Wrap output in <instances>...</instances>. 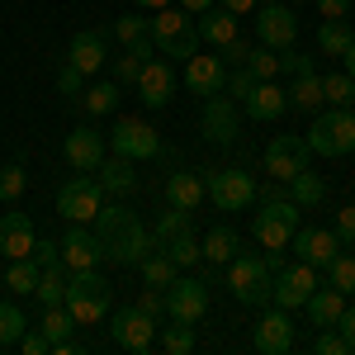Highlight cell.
Returning a JSON list of instances; mask_svg holds the SVG:
<instances>
[{
    "label": "cell",
    "mask_w": 355,
    "mask_h": 355,
    "mask_svg": "<svg viewBox=\"0 0 355 355\" xmlns=\"http://www.w3.org/2000/svg\"><path fill=\"white\" fill-rule=\"evenodd\" d=\"M95 237L105 246V261L114 266H137L147 251H152V232L142 227L133 209H123V204H105L100 214H95Z\"/></svg>",
    "instance_id": "6da1fadb"
},
{
    "label": "cell",
    "mask_w": 355,
    "mask_h": 355,
    "mask_svg": "<svg viewBox=\"0 0 355 355\" xmlns=\"http://www.w3.org/2000/svg\"><path fill=\"white\" fill-rule=\"evenodd\" d=\"M67 313L76 318V322H100V318H110V303H114V289L110 279L95 270H67Z\"/></svg>",
    "instance_id": "7a4b0ae2"
},
{
    "label": "cell",
    "mask_w": 355,
    "mask_h": 355,
    "mask_svg": "<svg viewBox=\"0 0 355 355\" xmlns=\"http://www.w3.org/2000/svg\"><path fill=\"white\" fill-rule=\"evenodd\" d=\"M270 270H266V256H246L237 251L232 261H227V289H232V299L246 303V308H266L270 303Z\"/></svg>",
    "instance_id": "3957f363"
},
{
    "label": "cell",
    "mask_w": 355,
    "mask_h": 355,
    "mask_svg": "<svg viewBox=\"0 0 355 355\" xmlns=\"http://www.w3.org/2000/svg\"><path fill=\"white\" fill-rule=\"evenodd\" d=\"M152 43H157V53H166V57H180V62H190L194 53H199V28L190 24V15L185 10H157L152 15Z\"/></svg>",
    "instance_id": "277c9868"
},
{
    "label": "cell",
    "mask_w": 355,
    "mask_h": 355,
    "mask_svg": "<svg viewBox=\"0 0 355 355\" xmlns=\"http://www.w3.org/2000/svg\"><path fill=\"white\" fill-rule=\"evenodd\" d=\"M308 152H318V157H346V152H355V114L351 110L318 114L313 128H308Z\"/></svg>",
    "instance_id": "5b68a950"
},
{
    "label": "cell",
    "mask_w": 355,
    "mask_h": 355,
    "mask_svg": "<svg viewBox=\"0 0 355 355\" xmlns=\"http://www.w3.org/2000/svg\"><path fill=\"white\" fill-rule=\"evenodd\" d=\"M100 209H105V185H100L90 171H76V175L57 190V214L67 223H95Z\"/></svg>",
    "instance_id": "8992f818"
},
{
    "label": "cell",
    "mask_w": 355,
    "mask_h": 355,
    "mask_svg": "<svg viewBox=\"0 0 355 355\" xmlns=\"http://www.w3.org/2000/svg\"><path fill=\"white\" fill-rule=\"evenodd\" d=\"M204 194H209V204L237 214V209H251L256 204V180H251V171H242V166H223V171H209L204 175Z\"/></svg>",
    "instance_id": "52a82bcc"
},
{
    "label": "cell",
    "mask_w": 355,
    "mask_h": 355,
    "mask_svg": "<svg viewBox=\"0 0 355 355\" xmlns=\"http://www.w3.org/2000/svg\"><path fill=\"white\" fill-rule=\"evenodd\" d=\"M256 38H261L266 48H275V53L294 48V43H299V15H294L289 5L266 0V5H261V15H256Z\"/></svg>",
    "instance_id": "ba28073f"
},
{
    "label": "cell",
    "mask_w": 355,
    "mask_h": 355,
    "mask_svg": "<svg viewBox=\"0 0 355 355\" xmlns=\"http://www.w3.org/2000/svg\"><path fill=\"white\" fill-rule=\"evenodd\" d=\"M209 313V289H204V279H194V275H175L171 284H166V318H175V322H199Z\"/></svg>",
    "instance_id": "9c48e42d"
},
{
    "label": "cell",
    "mask_w": 355,
    "mask_h": 355,
    "mask_svg": "<svg viewBox=\"0 0 355 355\" xmlns=\"http://www.w3.org/2000/svg\"><path fill=\"white\" fill-rule=\"evenodd\" d=\"M199 128H204V137L209 142H218V147H227V142H237V128H242V110H237V100L232 95H209L204 100V114H199Z\"/></svg>",
    "instance_id": "30bf717a"
},
{
    "label": "cell",
    "mask_w": 355,
    "mask_h": 355,
    "mask_svg": "<svg viewBox=\"0 0 355 355\" xmlns=\"http://www.w3.org/2000/svg\"><path fill=\"white\" fill-rule=\"evenodd\" d=\"M162 152V137L152 123L142 119H119L114 123V157H128V162H152Z\"/></svg>",
    "instance_id": "8fae6325"
},
{
    "label": "cell",
    "mask_w": 355,
    "mask_h": 355,
    "mask_svg": "<svg viewBox=\"0 0 355 355\" xmlns=\"http://www.w3.org/2000/svg\"><path fill=\"white\" fill-rule=\"evenodd\" d=\"M114 341L133 355H147L152 341H157V318H147L142 308H114Z\"/></svg>",
    "instance_id": "7c38bea8"
},
{
    "label": "cell",
    "mask_w": 355,
    "mask_h": 355,
    "mask_svg": "<svg viewBox=\"0 0 355 355\" xmlns=\"http://www.w3.org/2000/svg\"><path fill=\"white\" fill-rule=\"evenodd\" d=\"M57 246H62V266L67 270H95L105 261V246L95 237V227H85V223H71L67 237H57Z\"/></svg>",
    "instance_id": "4fadbf2b"
},
{
    "label": "cell",
    "mask_w": 355,
    "mask_h": 355,
    "mask_svg": "<svg viewBox=\"0 0 355 355\" xmlns=\"http://www.w3.org/2000/svg\"><path fill=\"white\" fill-rule=\"evenodd\" d=\"M313 289H318V266L299 261V266H284V270L275 275V284H270V303H279V308H303Z\"/></svg>",
    "instance_id": "5bb4252c"
},
{
    "label": "cell",
    "mask_w": 355,
    "mask_h": 355,
    "mask_svg": "<svg viewBox=\"0 0 355 355\" xmlns=\"http://www.w3.org/2000/svg\"><path fill=\"white\" fill-rule=\"evenodd\" d=\"M308 157H313V152H308V137L279 133L270 147H266V171H270L275 180H294L303 166H308Z\"/></svg>",
    "instance_id": "9a60e30c"
},
{
    "label": "cell",
    "mask_w": 355,
    "mask_h": 355,
    "mask_svg": "<svg viewBox=\"0 0 355 355\" xmlns=\"http://www.w3.org/2000/svg\"><path fill=\"white\" fill-rule=\"evenodd\" d=\"M251 341H256V351H261V355H289V351H294V318H289V308L275 303L270 313L256 322Z\"/></svg>",
    "instance_id": "2e32d148"
},
{
    "label": "cell",
    "mask_w": 355,
    "mask_h": 355,
    "mask_svg": "<svg viewBox=\"0 0 355 355\" xmlns=\"http://www.w3.org/2000/svg\"><path fill=\"white\" fill-rule=\"evenodd\" d=\"M137 95H142V105H147V110H166V105H171V95H175V71H171V62H166V57L142 62Z\"/></svg>",
    "instance_id": "e0dca14e"
},
{
    "label": "cell",
    "mask_w": 355,
    "mask_h": 355,
    "mask_svg": "<svg viewBox=\"0 0 355 355\" xmlns=\"http://www.w3.org/2000/svg\"><path fill=\"white\" fill-rule=\"evenodd\" d=\"M289 246L299 251V261L318 266V270H327L331 261H336V251H341V237H336L331 227H303V232L289 237Z\"/></svg>",
    "instance_id": "ac0fdd59"
},
{
    "label": "cell",
    "mask_w": 355,
    "mask_h": 355,
    "mask_svg": "<svg viewBox=\"0 0 355 355\" xmlns=\"http://www.w3.org/2000/svg\"><path fill=\"white\" fill-rule=\"evenodd\" d=\"M33 242H38V232H33V218H28V214H19V209L0 214V256H5V261L33 256Z\"/></svg>",
    "instance_id": "d6986e66"
},
{
    "label": "cell",
    "mask_w": 355,
    "mask_h": 355,
    "mask_svg": "<svg viewBox=\"0 0 355 355\" xmlns=\"http://www.w3.org/2000/svg\"><path fill=\"white\" fill-rule=\"evenodd\" d=\"M105 57H110V33H105V28H81V33L71 38V48H67V62H71L81 76L100 71Z\"/></svg>",
    "instance_id": "ffe728a7"
},
{
    "label": "cell",
    "mask_w": 355,
    "mask_h": 355,
    "mask_svg": "<svg viewBox=\"0 0 355 355\" xmlns=\"http://www.w3.org/2000/svg\"><path fill=\"white\" fill-rule=\"evenodd\" d=\"M223 81H227V62H223L218 53H194L190 67H185V85H190L194 95H218Z\"/></svg>",
    "instance_id": "44dd1931"
},
{
    "label": "cell",
    "mask_w": 355,
    "mask_h": 355,
    "mask_svg": "<svg viewBox=\"0 0 355 355\" xmlns=\"http://www.w3.org/2000/svg\"><path fill=\"white\" fill-rule=\"evenodd\" d=\"M62 152H67V162L76 171H95L105 162V133L100 128H71L67 142H62Z\"/></svg>",
    "instance_id": "7402d4cb"
},
{
    "label": "cell",
    "mask_w": 355,
    "mask_h": 355,
    "mask_svg": "<svg viewBox=\"0 0 355 355\" xmlns=\"http://www.w3.org/2000/svg\"><path fill=\"white\" fill-rule=\"evenodd\" d=\"M242 105H246V119H256V123H275L279 114L289 110V95H284L275 81H256V90L246 95Z\"/></svg>",
    "instance_id": "603a6c76"
},
{
    "label": "cell",
    "mask_w": 355,
    "mask_h": 355,
    "mask_svg": "<svg viewBox=\"0 0 355 355\" xmlns=\"http://www.w3.org/2000/svg\"><path fill=\"white\" fill-rule=\"evenodd\" d=\"M166 204L194 214V209L204 204V175H194V171H171V175H166Z\"/></svg>",
    "instance_id": "cb8c5ba5"
},
{
    "label": "cell",
    "mask_w": 355,
    "mask_h": 355,
    "mask_svg": "<svg viewBox=\"0 0 355 355\" xmlns=\"http://www.w3.org/2000/svg\"><path fill=\"white\" fill-rule=\"evenodd\" d=\"M341 308H346V294H341V289H313V294H308V303H303L308 322H313L318 331H322V327H336Z\"/></svg>",
    "instance_id": "d4e9b609"
},
{
    "label": "cell",
    "mask_w": 355,
    "mask_h": 355,
    "mask_svg": "<svg viewBox=\"0 0 355 355\" xmlns=\"http://www.w3.org/2000/svg\"><path fill=\"white\" fill-rule=\"evenodd\" d=\"M95 180L105 185V194H133L137 190V171L128 157H114V162L95 166Z\"/></svg>",
    "instance_id": "484cf974"
},
{
    "label": "cell",
    "mask_w": 355,
    "mask_h": 355,
    "mask_svg": "<svg viewBox=\"0 0 355 355\" xmlns=\"http://www.w3.org/2000/svg\"><path fill=\"white\" fill-rule=\"evenodd\" d=\"M194 28H199V38H209V43H218V48H227V43L237 38V15L218 5V10H204Z\"/></svg>",
    "instance_id": "4316f807"
},
{
    "label": "cell",
    "mask_w": 355,
    "mask_h": 355,
    "mask_svg": "<svg viewBox=\"0 0 355 355\" xmlns=\"http://www.w3.org/2000/svg\"><path fill=\"white\" fill-rule=\"evenodd\" d=\"M81 105L90 119H105V114L119 110V81H95V85H85L81 90Z\"/></svg>",
    "instance_id": "83f0119b"
},
{
    "label": "cell",
    "mask_w": 355,
    "mask_h": 355,
    "mask_svg": "<svg viewBox=\"0 0 355 355\" xmlns=\"http://www.w3.org/2000/svg\"><path fill=\"white\" fill-rule=\"evenodd\" d=\"M199 246H204V261H214V266H227V261L242 251V237H237L232 227H214V232H209V237H204Z\"/></svg>",
    "instance_id": "f1b7e54d"
},
{
    "label": "cell",
    "mask_w": 355,
    "mask_h": 355,
    "mask_svg": "<svg viewBox=\"0 0 355 355\" xmlns=\"http://www.w3.org/2000/svg\"><path fill=\"white\" fill-rule=\"evenodd\" d=\"M38 331L48 336V341H71V331H76V318L67 313V303H48L43 308V318H38Z\"/></svg>",
    "instance_id": "f546056e"
},
{
    "label": "cell",
    "mask_w": 355,
    "mask_h": 355,
    "mask_svg": "<svg viewBox=\"0 0 355 355\" xmlns=\"http://www.w3.org/2000/svg\"><path fill=\"white\" fill-rule=\"evenodd\" d=\"M289 199L303 204V209H313V204H322V199H327V180H322V175H313V171L303 166L299 175L289 180Z\"/></svg>",
    "instance_id": "4dcf8cb0"
},
{
    "label": "cell",
    "mask_w": 355,
    "mask_h": 355,
    "mask_svg": "<svg viewBox=\"0 0 355 355\" xmlns=\"http://www.w3.org/2000/svg\"><path fill=\"white\" fill-rule=\"evenodd\" d=\"M284 95H289V105H294V110H303V114H318L322 105H327V100H322V81H318V76H294V85H289Z\"/></svg>",
    "instance_id": "1f68e13d"
},
{
    "label": "cell",
    "mask_w": 355,
    "mask_h": 355,
    "mask_svg": "<svg viewBox=\"0 0 355 355\" xmlns=\"http://www.w3.org/2000/svg\"><path fill=\"white\" fill-rule=\"evenodd\" d=\"M137 266H142V279H147L152 289H166V284H171V279L180 275V266H175V261H171L166 251H147V256H142Z\"/></svg>",
    "instance_id": "d6a6232c"
},
{
    "label": "cell",
    "mask_w": 355,
    "mask_h": 355,
    "mask_svg": "<svg viewBox=\"0 0 355 355\" xmlns=\"http://www.w3.org/2000/svg\"><path fill=\"white\" fill-rule=\"evenodd\" d=\"M351 43H355V28L346 24V19H322V28H318V48H322V53L341 57Z\"/></svg>",
    "instance_id": "836d02e7"
},
{
    "label": "cell",
    "mask_w": 355,
    "mask_h": 355,
    "mask_svg": "<svg viewBox=\"0 0 355 355\" xmlns=\"http://www.w3.org/2000/svg\"><path fill=\"white\" fill-rule=\"evenodd\" d=\"M33 294H38L43 308H48V303H62V299H67V266H43V270H38V284H33Z\"/></svg>",
    "instance_id": "e575fe53"
},
{
    "label": "cell",
    "mask_w": 355,
    "mask_h": 355,
    "mask_svg": "<svg viewBox=\"0 0 355 355\" xmlns=\"http://www.w3.org/2000/svg\"><path fill=\"white\" fill-rule=\"evenodd\" d=\"M157 246H162L180 270H190L194 261H204V246L194 242V227H190V232H180V237H171V242H157Z\"/></svg>",
    "instance_id": "d590c367"
},
{
    "label": "cell",
    "mask_w": 355,
    "mask_h": 355,
    "mask_svg": "<svg viewBox=\"0 0 355 355\" xmlns=\"http://www.w3.org/2000/svg\"><path fill=\"white\" fill-rule=\"evenodd\" d=\"M38 261L33 256H19V261H10V270H5V284H10V294H33V284H38Z\"/></svg>",
    "instance_id": "8d00e7d4"
},
{
    "label": "cell",
    "mask_w": 355,
    "mask_h": 355,
    "mask_svg": "<svg viewBox=\"0 0 355 355\" xmlns=\"http://www.w3.org/2000/svg\"><path fill=\"white\" fill-rule=\"evenodd\" d=\"M190 227H194V214L166 204V214L157 218V227H152V242H171V237H180V232H190Z\"/></svg>",
    "instance_id": "74e56055"
},
{
    "label": "cell",
    "mask_w": 355,
    "mask_h": 355,
    "mask_svg": "<svg viewBox=\"0 0 355 355\" xmlns=\"http://www.w3.org/2000/svg\"><path fill=\"white\" fill-rule=\"evenodd\" d=\"M322 100H327L331 110H351V105H355V81L346 76V71L327 76V81H322Z\"/></svg>",
    "instance_id": "f35d334b"
},
{
    "label": "cell",
    "mask_w": 355,
    "mask_h": 355,
    "mask_svg": "<svg viewBox=\"0 0 355 355\" xmlns=\"http://www.w3.org/2000/svg\"><path fill=\"white\" fill-rule=\"evenodd\" d=\"M114 38H119L123 48H133L142 38H152V19H147V15H123V19H114Z\"/></svg>",
    "instance_id": "ab89813d"
},
{
    "label": "cell",
    "mask_w": 355,
    "mask_h": 355,
    "mask_svg": "<svg viewBox=\"0 0 355 355\" xmlns=\"http://www.w3.org/2000/svg\"><path fill=\"white\" fill-rule=\"evenodd\" d=\"M28 331V318L19 303H0V346H10V341H19Z\"/></svg>",
    "instance_id": "60d3db41"
},
{
    "label": "cell",
    "mask_w": 355,
    "mask_h": 355,
    "mask_svg": "<svg viewBox=\"0 0 355 355\" xmlns=\"http://www.w3.org/2000/svg\"><path fill=\"white\" fill-rule=\"evenodd\" d=\"M24 185H28V171H24V162L0 166V204H15V199L24 194Z\"/></svg>",
    "instance_id": "b9f144b4"
},
{
    "label": "cell",
    "mask_w": 355,
    "mask_h": 355,
    "mask_svg": "<svg viewBox=\"0 0 355 355\" xmlns=\"http://www.w3.org/2000/svg\"><path fill=\"white\" fill-rule=\"evenodd\" d=\"M157 341H162L171 355H190L194 351V322H175V318H171V327H166Z\"/></svg>",
    "instance_id": "7bdbcfd3"
},
{
    "label": "cell",
    "mask_w": 355,
    "mask_h": 355,
    "mask_svg": "<svg viewBox=\"0 0 355 355\" xmlns=\"http://www.w3.org/2000/svg\"><path fill=\"white\" fill-rule=\"evenodd\" d=\"M246 67H251V76H256V81H275V76H279V53L261 43V48H251Z\"/></svg>",
    "instance_id": "ee69618b"
},
{
    "label": "cell",
    "mask_w": 355,
    "mask_h": 355,
    "mask_svg": "<svg viewBox=\"0 0 355 355\" xmlns=\"http://www.w3.org/2000/svg\"><path fill=\"white\" fill-rule=\"evenodd\" d=\"M327 275H331V289H341L346 299H355V256H341V251H336V261L327 266Z\"/></svg>",
    "instance_id": "f6af8a7d"
},
{
    "label": "cell",
    "mask_w": 355,
    "mask_h": 355,
    "mask_svg": "<svg viewBox=\"0 0 355 355\" xmlns=\"http://www.w3.org/2000/svg\"><path fill=\"white\" fill-rule=\"evenodd\" d=\"M256 90V76H251V67H227V81H223V95H232L237 105H242L246 95Z\"/></svg>",
    "instance_id": "bcb514c9"
},
{
    "label": "cell",
    "mask_w": 355,
    "mask_h": 355,
    "mask_svg": "<svg viewBox=\"0 0 355 355\" xmlns=\"http://www.w3.org/2000/svg\"><path fill=\"white\" fill-rule=\"evenodd\" d=\"M57 90H62V100H81V90H85V76L67 62L62 71H57Z\"/></svg>",
    "instance_id": "7dc6e473"
},
{
    "label": "cell",
    "mask_w": 355,
    "mask_h": 355,
    "mask_svg": "<svg viewBox=\"0 0 355 355\" xmlns=\"http://www.w3.org/2000/svg\"><path fill=\"white\" fill-rule=\"evenodd\" d=\"M279 71H284V76H313V57L284 48V53H279Z\"/></svg>",
    "instance_id": "c3c4849f"
},
{
    "label": "cell",
    "mask_w": 355,
    "mask_h": 355,
    "mask_svg": "<svg viewBox=\"0 0 355 355\" xmlns=\"http://www.w3.org/2000/svg\"><path fill=\"white\" fill-rule=\"evenodd\" d=\"M137 76H142V57L123 53L119 62H114V81H119V85H137Z\"/></svg>",
    "instance_id": "681fc988"
},
{
    "label": "cell",
    "mask_w": 355,
    "mask_h": 355,
    "mask_svg": "<svg viewBox=\"0 0 355 355\" xmlns=\"http://www.w3.org/2000/svg\"><path fill=\"white\" fill-rule=\"evenodd\" d=\"M313 355H351V346L341 341V331H331V327H322V336L313 341Z\"/></svg>",
    "instance_id": "f907efd6"
},
{
    "label": "cell",
    "mask_w": 355,
    "mask_h": 355,
    "mask_svg": "<svg viewBox=\"0 0 355 355\" xmlns=\"http://www.w3.org/2000/svg\"><path fill=\"white\" fill-rule=\"evenodd\" d=\"M137 308H142L147 318H162V313H166V289H152V284H147L142 299H137Z\"/></svg>",
    "instance_id": "816d5d0a"
},
{
    "label": "cell",
    "mask_w": 355,
    "mask_h": 355,
    "mask_svg": "<svg viewBox=\"0 0 355 355\" xmlns=\"http://www.w3.org/2000/svg\"><path fill=\"white\" fill-rule=\"evenodd\" d=\"M341 242H355V204H341V214H336V227H331Z\"/></svg>",
    "instance_id": "f5cc1de1"
},
{
    "label": "cell",
    "mask_w": 355,
    "mask_h": 355,
    "mask_svg": "<svg viewBox=\"0 0 355 355\" xmlns=\"http://www.w3.org/2000/svg\"><path fill=\"white\" fill-rule=\"evenodd\" d=\"M33 261H38V266H62V246L38 237V242H33Z\"/></svg>",
    "instance_id": "db71d44e"
},
{
    "label": "cell",
    "mask_w": 355,
    "mask_h": 355,
    "mask_svg": "<svg viewBox=\"0 0 355 355\" xmlns=\"http://www.w3.org/2000/svg\"><path fill=\"white\" fill-rule=\"evenodd\" d=\"M19 346H24V355H48V351H53V341H48L43 331H24Z\"/></svg>",
    "instance_id": "11a10c76"
},
{
    "label": "cell",
    "mask_w": 355,
    "mask_h": 355,
    "mask_svg": "<svg viewBox=\"0 0 355 355\" xmlns=\"http://www.w3.org/2000/svg\"><path fill=\"white\" fill-rule=\"evenodd\" d=\"M336 331H341V341H346V346H351V355H355V308H341Z\"/></svg>",
    "instance_id": "9f6ffc18"
},
{
    "label": "cell",
    "mask_w": 355,
    "mask_h": 355,
    "mask_svg": "<svg viewBox=\"0 0 355 355\" xmlns=\"http://www.w3.org/2000/svg\"><path fill=\"white\" fill-rule=\"evenodd\" d=\"M223 62H227V67H246V57H251V43H242V38H232V43H227V48H223Z\"/></svg>",
    "instance_id": "6f0895ef"
},
{
    "label": "cell",
    "mask_w": 355,
    "mask_h": 355,
    "mask_svg": "<svg viewBox=\"0 0 355 355\" xmlns=\"http://www.w3.org/2000/svg\"><path fill=\"white\" fill-rule=\"evenodd\" d=\"M318 10H322V19H346L351 0H318Z\"/></svg>",
    "instance_id": "680465c9"
},
{
    "label": "cell",
    "mask_w": 355,
    "mask_h": 355,
    "mask_svg": "<svg viewBox=\"0 0 355 355\" xmlns=\"http://www.w3.org/2000/svg\"><path fill=\"white\" fill-rule=\"evenodd\" d=\"M223 10H232V15H251V10H261V0H218Z\"/></svg>",
    "instance_id": "91938a15"
},
{
    "label": "cell",
    "mask_w": 355,
    "mask_h": 355,
    "mask_svg": "<svg viewBox=\"0 0 355 355\" xmlns=\"http://www.w3.org/2000/svg\"><path fill=\"white\" fill-rule=\"evenodd\" d=\"M180 10L185 15H204V10H214V0H180Z\"/></svg>",
    "instance_id": "94428289"
},
{
    "label": "cell",
    "mask_w": 355,
    "mask_h": 355,
    "mask_svg": "<svg viewBox=\"0 0 355 355\" xmlns=\"http://www.w3.org/2000/svg\"><path fill=\"white\" fill-rule=\"evenodd\" d=\"M266 270H270V275L284 270V256H279V251H266Z\"/></svg>",
    "instance_id": "6125c7cd"
},
{
    "label": "cell",
    "mask_w": 355,
    "mask_h": 355,
    "mask_svg": "<svg viewBox=\"0 0 355 355\" xmlns=\"http://www.w3.org/2000/svg\"><path fill=\"white\" fill-rule=\"evenodd\" d=\"M341 62H346V76H351V81H355V43H351V48H346V53H341Z\"/></svg>",
    "instance_id": "be15d7a7"
},
{
    "label": "cell",
    "mask_w": 355,
    "mask_h": 355,
    "mask_svg": "<svg viewBox=\"0 0 355 355\" xmlns=\"http://www.w3.org/2000/svg\"><path fill=\"white\" fill-rule=\"evenodd\" d=\"M133 5H142V10H166L171 0H133Z\"/></svg>",
    "instance_id": "e7e4bbea"
},
{
    "label": "cell",
    "mask_w": 355,
    "mask_h": 355,
    "mask_svg": "<svg viewBox=\"0 0 355 355\" xmlns=\"http://www.w3.org/2000/svg\"><path fill=\"white\" fill-rule=\"evenodd\" d=\"M351 10H355V0H351Z\"/></svg>",
    "instance_id": "03108f58"
}]
</instances>
